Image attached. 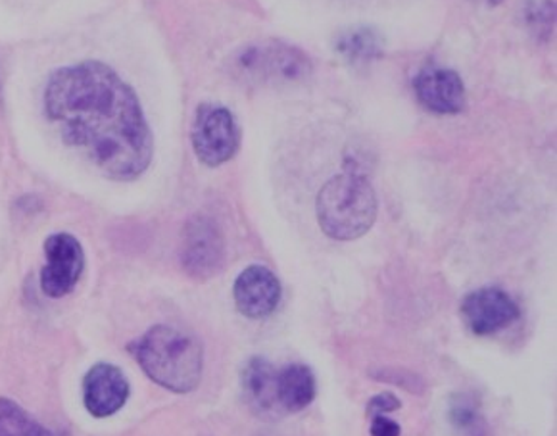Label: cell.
<instances>
[{
	"label": "cell",
	"mask_w": 557,
	"mask_h": 436,
	"mask_svg": "<svg viewBox=\"0 0 557 436\" xmlns=\"http://www.w3.org/2000/svg\"><path fill=\"white\" fill-rule=\"evenodd\" d=\"M42 102L64 142L107 177L133 182L147 172L154 139L137 95L112 67L97 60L60 67Z\"/></svg>",
	"instance_id": "1"
},
{
	"label": "cell",
	"mask_w": 557,
	"mask_h": 436,
	"mask_svg": "<svg viewBox=\"0 0 557 436\" xmlns=\"http://www.w3.org/2000/svg\"><path fill=\"white\" fill-rule=\"evenodd\" d=\"M132 350L148 379L165 390L189 395L200 385L205 350L190 333L170 325H157L148 329Z\"/></svg>",
	"instance_id": "2"
},
{
	"label": "cell",
	"mask_w": 557,
	"mask_h": 436,
	"mask_svg": "<svg viewBox=\"0 0 557 436\" xmlns=\"http://www.w3.org/2000/svg\"><path fill=\"white\" fill-rule=\"evenodd\" d=\"M377 195L366 175L346 167L321 187L315 214L329 239L356 240L363 237L377 220Z\"/></svg>",
	"instance_id": "3"
},
{
	"label": "cell",
	"mask_w": 557,
	"mask_h": 436,
	"mask_svg": "<svg viewBox=\"0 0 557 436\" xmlns=\"http://www.w3.org/2000/svg\"><path fill=\"white\" fill-rule=\"evenodd\" d=\"M235 66L243 79L258 83H298L313 72L302 50L278 41L246 47L235 58Z\"/></svg>",
	"instance_id": "4"
},
{
	"label": "cell",
	"mask_w": 557,
	"mask_h": 436,
	"mask_svg": "<svg viewBox=\"0 0 557 436\" xmlns=\"http://www.w3.org/2000/svg\"><path fill=\"white\" fill-rule=\"evenodd\" d=\"M193 150L208 167H218L237 154L240 132L230 108L222 104H200L193 122Z\"/></svg>",
	"instance_id": "5"
},
{
	"label": "cell",
	"mask_w": 557,
	"mask_h": 436,
	"mask_svg": "<svg viewBox=\"0 0 557 436\" xmlns=\"http://www.w3.org/2000/svg\"><path fill=\"white\" fill-rule=\"evenodd\" d=\"M183 270L195 279H210L225 265V239L220 225L208 215H193L183 229Z\"/></svg>",
	"instance_id": "6"
},
{
	"label": "cell",
	"mask_w": 557,
	"mask_h": 436,
	"mask_svg": "<svg viewBox=\"0 0 557 436\" xmlns=\"http://www.w3.org/2000/svg\"><path fill=\"white\" fill-rule=\"evenodd\" d=\"M47 264L41 272L42 292L50 298H62L74 290L85 270L82 242L70 233H57L45 240Z\"/></svg>",
	"instance_id": "7"
},
{
	"label": "cell",
	"mask_w": 557,
	"mask_h": 436,
	"mask_svg": "<svg viewBox=\"0 0 557 436\" xmlns=\"http://www.w3.org/2000/svg\"><path fill=\"white\" fill-rule=\"evenodd\" d=\"M461 317L476 337H491L508 329L521 317L516 300L504 288L483 287L461 300Z\"/></svg>",
	"instance_id": "8"
},
{
	"label": "cell",
	"mask_w": 557,
	"mask_h": 436,
	"mask_svg": "<svg viewBox=\"0 0 557 436\" xmlns=\"http://www.w3.org/2000/svg\"><path fill=\"white\" fill-rule=\"evenodd\" d=\"M281 297L283 287L277 275L265 265H248L233 285L237 310L248 320H268L281 304Z\"/></svg>",
	"instance_id": "9"
},
{
	"label": "cell",
	"mask_w": 557,
	"mask_h": 436,
	"mask_svg": "<svg viewBox=\"0 0 557 436\" xmlns=\"http://www.w3.org/2000/svg\"><path fill=\"white\" fill-rule=\"evenodd\" d=\"M413 92L419 104L435 114L456 115L468 104L463 79L454 70L423 67L413 77Z\"/></svg>",
	"instance_id": "10"
},
{
	"label": "cell",
	"mask_w": 557,
	"mask_h": 436,
	"mask_svg": "<svg viewBox=\"0 0 557 436\" xmlns=\"http://www.w3.org/2000/svg\"><path fill=\"white\" fill-rule=\"evenodd\" d=\"M129 398V383L112 363H97L83 381V400L92 418H110L120 412Z\"/></svg>",
	"instance_id": "11"
},
{
	"label": "cell",
	"mask_w": 557,
	"mask_h": 436,
	"mask_svg": "<svg viewBox=\"0 0 557 436\" xmlns=\"http://www.w3.org/2000/svg\"><path fill=\"white\" fill-rule=\"evenodd\" d=\"M318 383L313 371L304 363H288L277 371L275 395L278 410L298 413L306 410L315 400Z\"/></svg>",
	"instance_id": "12"
},
{
	"label": "cell",
	"mask_w": 557,
	"mask_h": 436,
	"mask_svg": "<svg viewBox=\"0 0 557 436\" xmlns=\"http://www.w3.org/2000/svg\"><path fill=\"white\" fill-rule=\"evenodd\" d=\"M333 49L354 67H363L377 62L385 52V39L375 27L354 25L343 29L333 39Z\"/></svg>",
	"instance_id": "13"
},
{
	"label": "cell",
	"mask_w": 557,
	"mask_h": 436,
	"mask_svg": "<svg viewBox=\"0 0 557 436\" xmlns=\"http://www.w3.org/2000/svg\"><path fill=\"white\" fill-rule=\"evenodd\" d=\"M277 370L265 358H250L243 368L240 385L246 402L258 413H277L278 403L275 395Z\"/></svg>",
	"instance_id": "14"
},
{
	"label": "cell",
	"mask_w": 557,
	"mask_h": 436,
	"mask_svg": "<svg viewBox=\"0 0 557 436\" xmlns=\"http://www.w3.org/2000/svg\"><path fill=\"white\" fill-rule=\"evenodd\" d=\"M0 436H57L9 398H0Z\"/></svg>",
	"instance_id": "15"
},
{
	"label": "cell",
	"mask_w": 557,
	"mask_h": 436,
	"mask_svg": "<svg viewBox=\"0 0 557 436\" xmlns=\"http://www.w3.org/2000/svg\"><path fill=\"white\" fill-rule=\"evenodd\" d=\"M450 420L454 427L459 431H476V427L481 425V418H479L475 406L466 396H461L451 403Z\"/></svg>",
	"instance_id": "16"
},
{
	"label": "cell",
	"mask_w": 557,
	"mask_h": 436,
	"mask_svg": "<svg viewBox=\"0 0 557 436\" xmlns=\"http://www.w3.org/2000/svg\"><path fill=\"white\" fill-rule=\"evenodd\" d=\"M401 400L393 393H381V395L373 396L368 402L369 418L373 415H386V413L396 412L400 410Z\"/></svg>",
	"instance_id": "17"
},
{
	"label": "cell",
	"mask_w": 557,
	"mask_h": 436,
	"mask_svg": "<svg viewBox=\"0 0 557 436\" xmlns=\"http://www.w3.org/2000/svg\"><path fill=\"white\" fill-rule=\"evenodd\" d=\"M554 12H556V7H554V2H542V4H531L529 10H527V20H529V24L533 25V27H546L549 29V25H554Z\"/></svg>",
	"instance_id": "18"
},
{
	"label": "cell",
	"mask_w": 557,
	"mask_h": 436,
	"mask_svg": "<svg viewBox=\"0 0 557 436\" xmlns=\"http://www.w3.org/2000/svg\"><path fill=\"white\" fill-rule=\"evenodd\" d=\"M369 435L371 436H400L401 427L394 420H388L386 415H373L371 425H369Z\"/></svg>",
	"instance_id": "19"
},
{
	"label": "cell",
	"mask_w": 557,
	"mask_h": 436,
	"mask_svg": "<svg viewBox=\"0 0 557 436\" xmlns=\"http://www.w3.org/2000/svg\"><path fill=\"white\" fill-rule=\"evenodd\" d=\"M502 2H504V0H488V4H491V7H498Z\"/></svg>",
	"instance_id": "20"
}]
</instances>
